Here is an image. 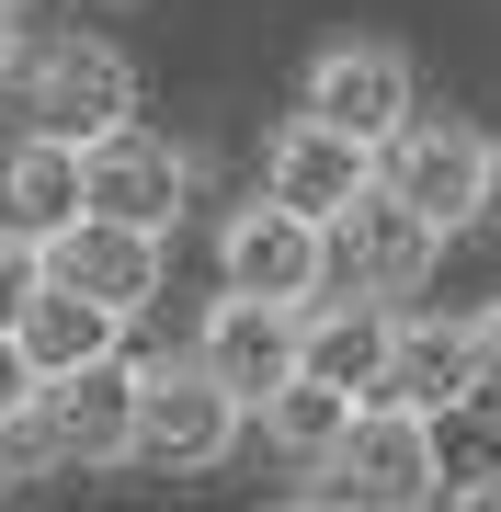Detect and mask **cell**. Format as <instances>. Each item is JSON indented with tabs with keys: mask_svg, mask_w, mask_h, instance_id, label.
<instances>
[{
	"mask_svg": "<svg viewBox=\"0 0 501 512\" xmlns=\"http://www.w3.org/2000/svg\"><path fill=\"white\" fill-rule=\"evenodd\" d=\"M251 421H262V444H274L285 467H319V456L342 444L353 399H342V387H319V376H285V387H274V399H262Z\"/></svg>",
	"mask_w": 501,
	"mask_h": 512,
	"instance_id": "cell-17",
	"label": "cell"
},
{
	"mask_svg": "<svg viewBox=\"0 0 501 512\" xmlns=\"http://www.w3.org/2000/svg\"><path fill=\"white\" fill-rule=\"evenodd\" d=\"M490 217H501V183H490Z\"/></svg>",
	"mask_w": 501,
	"mask_h": 512,
	"instance_id": "cell-24",
	"label": "cell"
},
{
	"mask_svg": "<svg viewBox=\"0 0 501 512\" xmlns=\"http://www.w3.org/2000/svg\"><path fill=\"white\" fill-rule=\"evenodd\" d=\"M23 399H35V365H23V342H12V330H0V421H12Z\"/></svg>",
	"mask_w": 501,
	"mask_h": 512,
	"instance_id": "cell-21",
	"label": "cell"
},
{
	"mask_svg": "<svg viewBox=\"0 0 501 512\" xmlns=\"http://www.w3.org/2000/svg\"><path fill=\"white\" fill-rule=\"evenodd\" d=\"M12 92H23V126L35 137L92 148V137H114L137 103H149V80H137V57L114 35H46V46H23Z\"/></svg>",
	"mask_w": 501,
	"mask_h": 512,
	"instance_id": "cell-1",
	"label": "cell"
},
{
	"mask_svg": "<svg viewBox=\"0 0 501 512\" xmlns=\"http://www.w3.org/2000/svg\"><path fill=\"white\" fill-rule=\"evenodd\" d=\"M23 46H35V35H23V0H0V80L23 69Z\"/></svg>",
	"mask_w": 501,
	"mask_h": 512,
	"instance_id": "cell-22",
	"label": "cell"
},
{
	"mask_svg": "<svg viewBox=\"0 0 501 512\" xmlns=\"http://www.w3.org/2000/svg\"><path fill=\"white\" fill-rule=\"evenodd\" d=\"M80 205H92V171H80V148L23 126V137H12V160H0V217L46 239V228H69Z\"/></svg>",
	"mask_w": 501,
	"mask_h": 512,
	"instance_id": "cell-16",
	"label": "cell"
},
{
	"mask_svg": "<svg viewBox=\"0 0 501 512\" xmlns=\"http://www.w3.org/2000/svg\"><path fill=\"white\" fill-rule=\"evenodd\" d=\"M365 183H376V148L342 137V126H319V114H285V126L262 137V194L297 205V217H319V228H331Z\"/></svg>",
	"mask_w": 501,
	"mask_h": 512,
	"instance_id": "cell-12",
	"label": "cell"
},
{
	"mask_svg": "<svg viewBox=\"0 0 501 512\" xmlns=\"http://www.w3.org/2000/svg\"><path fill=\"white\" fill-rule=\"evenodd\" d=\"M388 342H399V308H376V296H331V308H297V376L342 387L353 410L388 399Z\"/></svg>",
	"mask_w": 501,
	"mask_h": 512,
	"instance_id": "cell-13",
	"label": "cell"
},
{
	"mask_svg": "<svg viewBox=\"0 0 501 512\" xmlns=\"http://www.w3.org/2000/svg\"><path fill=\"white\" fill-rule=\"evenodd\" d=\"M456 399H479V342H467V319H422V308H399V342H388V410L445 421Z\"/></svg>",
	"mask_w": 501,
	"mask_h": 512,
	"instance_id": "cell-14",
	"label": "cell"
},
{
	"mask_svg": "<svg viewBox=\"0 0 501 512\" xmlns=\"http://www.w3.org/2000/svg\"><path fill=\"white\" fill-rule=\"evenodd\" d=\"M376 183H388V194H410L433 228L456 239V228H479V217H490L501 148H490L479 126H467V114H422V103H410V126H399L388 148H376Z\"/></svg>",
	"mask_w": 501,
	"mask_h": 512,
	"instance_id": "cell-5",
	"label": "cell"
},
{
	"mask_svg": "<svg viewBox=\"0 0 501 512\" xmlns=\"http://www.w3.org/2000/svg\"><path fill=\"white\" fill-rule=\"evenodd\" d=\"M46 274L80 285V296H103V308L137 330L160 308V228H126V217H92V205H80L69 228H46Z\"/></svg>",
	"mask_w": 501,
	"mask_h": 512,
	"instance_id": "cell-10",
	"label": "cell"
},
{
	"mask_svg": "<svg viewBox=\"0 0 501 512\" xmlns=\"http://www.w3.org/2000/svg\"><path fill=\"white\" fill-rule=\"evenodd\" d=\"M217 285L228 296H274V308H308V296H319V217H297V205H274V194L228 205Z\"/></svg>",
	"mask_w": 501,
	"mask_h": 512,
	"instance_id": "cell-9",
	"label": "cell"
},
{
	"mask_svg": "<svg viewBox=\"0 0 501 512\" xmlns=\"http://www.w3.org/2000/svg\"><path fill=\"white\" fill-rule=\"evenodd\" d=\"M433 262H445V228H433L410 194H388V183H365L331 228H319V285H331V296H376V308H399V296L433 285Z\"/></svg>",
	"mask_w": 501,
	"mask_h": 512,
	"instance_id": "cell-2",
	"label": "cell"
},
{
	"mask_svg": "<svg viewBox=\"0 0 501 512\" xmlns=\"http://www.w3.org/2000/svg\"><path fill=\"white\" fill-rule=\"evenodd\" d=\"M319 490H331L342 512H433V501H445V444H433L422 410L365 399L342 421V444L319 456Z\"/></svg>",
	"mask_w": 501,
	"mask_h": 512,
	"instance_id": "cell-3",
	"label": "cell"
},
{
	"mask_svg": "<svg viewBox=\"0 0 501 512\" xmlns=\"http://www.w3.org/2000/svg\"><path fill=\"white\" fill-rule=\"evenodd\" d=\"M80 171H92V217H126V228H183L194 217V148L183 137H160L149 114H126L114 137L80 148Z\"/></svg>",
	"mask_w": 501,
	"mask_h": 512,
	"instance_id": "cell-8",
	"label": "cell"
},
{
	"mask_svg": "<svg viewBox=\"0 0 501 512\" xmlns=\"http://www.w3.org/2000/svg\"><path fill=\"white\" fill-rule=\"evenodd\" d=\"M194 365L217 376L240 410H262L285 376H297V308H274V296H228V285H217V308H205V330H194Z\"/></svg>",
	"mask_w": 501,
	"mask_h": 512,
	"instance_id": "cell-11",
	"label": "cell"
},
{
	"mask_svg": "<svg viewBox=\"0 0 501 512\" xmlns=\"http://www.w3.org/2000/svg\"><path fill=\"white\" fill-rule=\"evenodd\" d=\"M46 285V239L35 228H12V217H0V330H12L23 319V296H35Z\"/></svg>",
	"mask_w": 501,
	"mask_h": 512,
	"instance_id": "cell-18",
	"label": "cell"
},
{
	"mask_svg": "<svg viewBox=\"0 0 501 512\" xmlns=\"http://www.w3.org/2000/svg\"><path fill=\"white\" fill-rule=\"evenodd\" d=\"M23 421H35V444H46V467H57V478L126 467V456H137V353H103V365L35 376Z\"/></svg>",
	"mask_w": 501,
	"mask_h": 512,
	"instance_id": "cell-4",
	"label": "cell"
},
{
	"mask_svg": "<svg viewBox=\"0 0 501 512\" xmlns=\"http://www.w3.org/2000/svg\"><path fill=\"white\" fill-rule=\"evenodd\" d=\"M12 342H23V365L35 376H69V365H103V353H126V319L103 308V296H80V285H35L23 296V319H12Z\"/></svg>",
	"mask_w": 501,
	"mask_h": 512,
	"instance_id": "cell-15",
	"label": "cell"
},
{
	"mask_svg": "<svg viewBox=\"0 0 501 512\" xmlns=\"http://www.w3.org/2000/svg\"><path fill=\"white\" fill-rule=\"evenodd\" d=\"M433 512H501V467H467V478H445V501Z\"/></svg>",
	"mask_w": 501,
	"mask_h": 512,
	"instance_id": "cell-19",
	"label": "cell"
},
{
	"mask_svg": "<svg viewBox=\"0 0 501 512\" xmlns=\"http://www.w3.org/2000/svg\"><path fill=\"white\" fill-rule=\"evenodd\" d=\"M467 342H479V387H490V399H501V296H490L479 319H467Z\"/></svg>",
	"mask_w": 501,
	"mask_h": 512,
	"instance_id": "cell-20",
	"label": "cell"
},
{
	"mask_svg": "<svg viewBox=\"0 0 501 512\" xmlns=\"http://www.w3.org/2000/svg\"><path fill=\"white\" fill-rule=\"evenodd\" d=\"M285 512H342V501H331V490H308V501H285Z\"/></svg>",
	"mask_w": 501,
	"mask_h": 512,
	"instance_id": "cell-23",
	"label": "cell"
},
{
	"mask_svg": "<svg viewBox=\"0 0 501 512\" xmlns=\"http://www.w3.org/2000/svg\"><path fill=\"white\" fill-rule=\"evenodd\" d=\"M240 433H251V410L228 399V387L194 365V353L137 365V456H149L160 478H217Z\"/></svg>",
	"mask_w": 501,
	"mask_h": 512,
	"instance_id": "cell-6",
	"label": "cell"
},
{
	"mask_svg": "<svg viewBox=\"0 0 501 512\" xmlns=\"http://www.w3.org/2000/svg\"><path fill=\"white\" fill-rule=\"evenodd\" d=\"M410 103H422V69H410V46H388V35L319 46L308 80H297V114H319V126H342V137H365V148H388V137L410 126Z\"/></svg>",
	"mask_w": 501,
	"mask_h": 512,
	"instance_id": "cell-7",
	"label": "cell"
}]
</instances>
